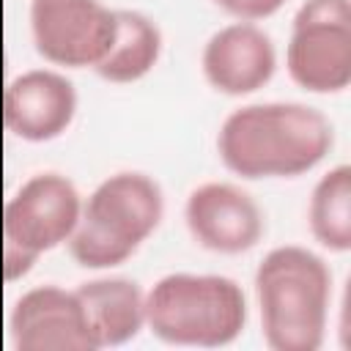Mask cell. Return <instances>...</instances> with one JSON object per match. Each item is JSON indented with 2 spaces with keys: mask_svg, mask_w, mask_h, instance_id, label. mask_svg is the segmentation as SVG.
Masks as SVG:
<instances>
[{
  "mask_svg": "<svg viewBox=\"0 0 351 351\" xmlns=\"http://www.w3.org/2000/svg\"><path fill=\"white\" fill-rule=\"evenodd\" d=\"M332 145V121L304 101L241 104L217 129V156L241 178L302 176L321 165Z\"/></svg>",
  "mask_w": 351,
  "mask_h": 351,
  "instance_id": "1",
  "label": "cell"
},
{
  "mask_svg": "<svg viewBox=\"0 0 351 351\" xmlns=\"http://www.w3.org/2000/svg\"><path fill=\"white\" fill-rule=\"evenodd\" d=\"M261 335L271 351H318L329 326L332 269L302 244L271 247L255 269Z\"/></svg>",
  "mask_w": 351,
  "mask_h": 351,
  "instance_id": "2",
  "label": "cell"
},
{
  "mask_svg": "<svg viewBox=\"0 0 351 351\" xmlns=\"http://www.w3.org/2000/svg\"><path fill=\"white\" fill-rule=\"evenodd\" d=\"M162 217V184L143 170H115L82 197V214L66 247L82 269H115L140 250Z\"/></svg>",
  "mask_w": 351,
  "mask_h": 351,
  "instance_id": "3",
  "label": "cell"
},
{
  "mask_svg": "<svg viewBox=\"0 0 351 351\" xmlns=\"http://www.w3.org/2000/svg\"><path fill=\"white\" fill-rule=\"evenodd\" d=\"M247 326V296L228 274L170 271L145 291V329L176 348H225Z\"/></svg>",
  "mask_w": 351,
  "mask_h": 351,
  "instance_id": "4",
  "label": "cell"
},
{
  "mask_svg": "<svg viewBox=\"0 0 351 351\" xmlns=\"http://www.w3.org/2000/svg\"><path fill=\"white\" fill-rule=\"evenodd\" d=\"M82 214L77 184L58 173L41 170L27 176L3 206V277H25L36 261L69 241Z\"/></svg>",
  "mask_w": 351,
  "mask_h": 351,
  "instance_id": "5",
  "label": "cell"
},
{
  "mask_svg": "<svg viewBox=\"0 0 351 351\" xmlns=\"http://www.w3.org/2000/svg\"><path fill=\"white\" fill-rule=\"evenodd\" d=\"M291 80L310 93H340L351 82V0H302L285 44Z\"/></svg>",
  "mask_w": 351,
  "mask_h": 351,
  "instance_id": "6",
  "label": "cell"
},
{
  "mask_svg": "<svg viewBox=\"0 0 351 351\" xmlns=\"http://www.w3.org/2000/svg\"><path fill=\"white\" fill-rule=\"evenodd\" d=\"M36 52L63 69L96 66L115 36V8L101 0H30Z\"/></svg>",
  "mask_w": 351,
  "mask_h": 351,
  "instance_id": "7",
  "label": "cell"
},
{
  "mask_svg": "<svg viewBox=\"0 0 351 351\" xmlns=\"http://www.w3.org/2000/svg\"><path fill=\"white\" fill-rule=\"evenodd\" d=\"M184 222L195 244L219 255H241L266 233L263 208L233 181H203L189 189Z\"/></svg>",
  "mask_w": 351,
  "mask_h": 351,
  "instance_id": "8",
  "label": "cell"
},
{
  "mask_svg": "<svg viewBox=\"0 0 351 351\" xmlns=\"http://www.w3.org/2000/svg\"><path fill=\"white\" fill-rule=\"evenodd\" d=\"M8 335L16 351H99L77 291L55 282L33 285L14 302Z\"/></svg>",
  "mask_w": 351,
  "mask_h": 351,
  "instance_id": "9",
  "label": "cell"
},
{
  "mask_svg": "<svg viewBox=\"0 0 351 351\" xmlns=\"http://www.w3.org/2000/svg\"><path fill=\"white\" fill-rule=\"evenodd\" d=\"M80 93L58 69H27L5 82L3 123L25 143H49L77 118Z\"/></svg>",
  "mask_w": 351,
  "mask_h": 351,
  "instance_id": "10",
  "label": "cell"
},
{
  "mask_svg": "<svg viewBox=\"0 0 351 351\" xmlns=\"http://www.w3.org/2000/svg\"><path fill=\"white\" fill-rule=\"evenodd\" d=\"M200 71L217 93L250 96L277 71L274 38L258 22L233 19L203 41Z\"/></svg>",
  "mask_w": 351,
  "mask_h": 351,
  "instance_id": "11",
  "label": "cell"
},
{
  "mask_svg": "<svg viewBox=\"0 0 351 351\" xmlns=\"http://www.w3.org/2000/svg\"><path fill=\"white\" fill-rule=\"evenodd\" d=\"M77 296L88 315L96 348H118L145 329V288L123 274H99L80 282Z\"/></svg>",
  "mask_w": 351,
  "mask_h": 351,
  "instance_id": "12",
  "label": "cell"
},
{
  "mask_svg": "<svg viewBox=\"0 0 351 351\" xmlns=\"http://www.w3.org/2000/svg\"><path fill=\"white\" fill-rule=\"evenodd\" d=\"M162 27L145 11L115 8V36L93 71L112 85H132L154 71L162 58Z\"/></svg>",
  "mask_w": 351,
  "mask_h": 351,
  "instance_id": "13",
  "label": "cell"
},
{
  "mask_svg": "<svg viewBox=\"0 0 351 351\" xmlns=\"http://www.w3.org/2000/svg\"><path fill=\"white\" fill-rule=\"evenodd\" d=\"M307 225L321 247L332 252L351 250V165H335L315 181L307 203Z\"/></svg>",
  "mask_w": 351,
  "mask_h": 351,
  "instance_id": "14",
  "label": "cell"
},
{
  "mask_svg": "<svg viewBox=\"0 0 351 351\" xmlns=\"http://www.w3.org/2000/svg\"><path fill=\"white\" fill-rule=\"evenodd\" d=\"M214 3L233 19H247V22L266 19L285 5V0H214Z\"/></svg>",
  "mask_w": 351,
  "mask_h": 351,
  "instance_id": "15",
  "label": "cell"
}]
</instances>
